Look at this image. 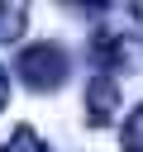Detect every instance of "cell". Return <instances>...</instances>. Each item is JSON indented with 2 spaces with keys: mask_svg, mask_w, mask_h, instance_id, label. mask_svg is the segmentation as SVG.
I'll return each mask as SVG.
<instances>
[{
  "mask_svg": "<svg viewBox=\"0 0 143 152\" xmlns=\"http://www.w3.org/2000/svg\"><path fill=\"white\" fill-rule=\"evenodd\" d=\"M14 71H19V81L29 86V90H38V95H48V90H62V81H67V52L57 48V43H29L19 57H14Z\"/></svg>",
  "mask_w": 143,
  "mask_h": 152,
  "instance_id": "obj_1",
  "label": "cell"
},
{
  "mask_svg": "<svg viewBox=\"0 0 143 152\" xmlns=\"http://www.w3.org/2000/svg\"><path fill=\"white\" fill-rule=\"evenodd\" d=\"M114 114H119V86H114V76H91L86 81V124L105 128V124H114Z\"/></svg>",
  "mask_w": 143,
  "mask_h": 152,
  "instance_id": "obj_2",
  "label": "cell"
},
{
  "mask_svg": "<svg viewBox=\"0 0 143 152\" xmlns=\"http://www.w3.org/2000/svg\"><path fill=\"white\" fill-rule=\"evenodd\" d=\"M91 57H95L100 76L129 66V43H124V33H114V28H95V38H91Z\"/></svg>",
  "mask_w": 143,
  "mask_h": 152,
  "instance_id": "obj_3",
  "label": "cell"
},
{
  "mask_svg": "<svg viewBox=\"0 0 143 152\" xmlns=\"http://www.w3.org/2000/svg\"><path fill=\"white\" fill-rule=\"evenodd\" d=\"M0 152H52V147H48V142H43V138H38L29 124H19V128H14V133L0 142Z\"/></svg>",
  "mask_w": 143,
  "mask_h": 152,
  "instance_id": "obj_4",
  "label": "cell"
},
{
  "mask_svg": "<svg viewBox=\"0 0 143 152\" xmlns=\"http://www.w3.org/2000/svg\"><path fill=\"white\" fill-rule=\"evenodd\" d=\"M29 24V10L24 5H0V43H14Z\"/></svg>",
  "mask_w": 143,
  "mask_h": 152,
  "instance_id": "obj_5",
  "label": "cell"
},
{
  "mask_svg": "<svg viewBox=\"0 0 143 152\" xmlns=\"http://www.w3.org/2000/svg\"><path fill=\"white\" fill-rule=\"evenodd\" d=\"M124 152H143V104H133V114L124 119Z\"/></svg>",
  "mask_w": 143,
  "mask_h": 152,
  "instance_id": "obj_6",
  "label": "cell"
},
{
  "mask_svg": "<svg viewBox=\"0 0 143 152\" xmlns=\"http://www.w3.org/2000/svg\"><path fill=\"white\" fill-rule=\"evenodd\" d=\"M5 104H10V76H5V66H0V114H5Z\"/></svg>",
  "mask_w": 143,
  "mask_h": 152,
  "instance_id": "obj_7",
  "label": "cell"
}]
</instances>
